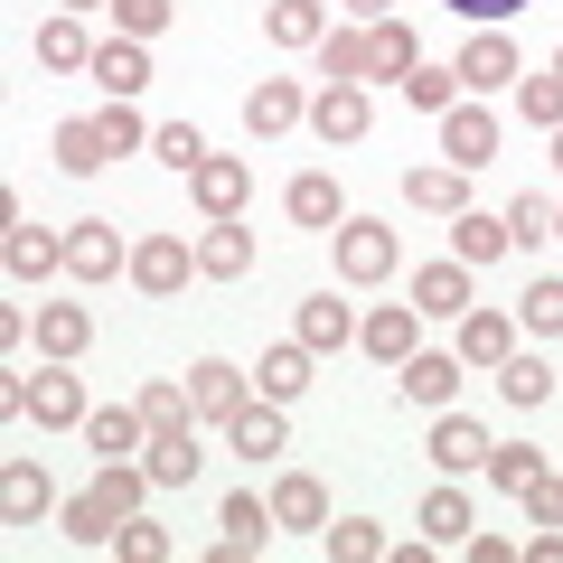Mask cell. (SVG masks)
<instances>
[{"mask_svg": "<svg viewBox=\"0 0 563 563\" xmlns=\"http://www.w3.org/2000/svg\"><path fill=\"white\" fill-rule=\"evenodd\" d=\"M141 488H151V470H141V461H103V479L66 498V536H76L85 554H95V544H113L122 517H141Z\"/></svg>", "mask_w": 563, "mask_h": 563, "instance_id": "cell-1", "label": "cell"}, {"mask_svg": "<svg viewBox=\"0 0 563 563\" xmlns=\"http://www.w3.org/2000/svg\"><path fill=\"white\" fill-rule=\"evenodd\" d=\"M395 263H404L395 225H376V217H339V273H347V282H395Z\"/></svg>", "mask_w": 563, "mask_h": 563, "instance_id": "cell-2", "label": "cell"}, {"mask_svg": "<svg viewBox=\"0 0 563 563\" xmlns=\"http://www.w3.org/2000/svg\"><path fill=\"white\" fill-rule=\"evenodd\" d=\"M20 413L38 422V432H57V422H85L95 404H85V385L66 376V357H57V366H38V376H20Z\"/></svg>", "mask_w": 563, "mask_h": 563, "instance_id": "cell-3", "label": "cell"}, {"mask_svg": "<svg viewBox=\"0 0 563 563\" xmlns=\"http://www.w3.org/2000/svg\"><path fill=\"white\" fill-rule=\"evenodd\" d=\"M66 273H76V282H113V273H132V244L113 235V217L66 225Z\"/></svg>", "mask_w": 563, "mask_h": 563, "instance_id": "cell-4", "label": "cell"}, {"mask_svg": "<svg viewBox=\"0 0 563 563\" xmlns=\"http://www.w3.org/2000/svg\"><path fill=\"white\" fill-rule=\"evenodd\" d=\"M442 161L451 169H488L498 161V113H488V103H451L442 113Z\"/></svg>", "mask_w": 563, "mask_h": 563, "instance_id": "cell-5", "label": "cell"}, {"mask_svg": "<svg viewBox=\"0 0 563 563\" xmlns=\"http://www.w3.org/2000/svg\"><path fill=\"white\" fill-rule=\"evenodd\" d=\"M310 132H320L329 151L366 141V132H376V103H366V85H320V103H310Z\"/></svg>", "mask_w": 563, "mask_h": 563, "instance_id": "cell-6", "label": "cell"}, {"mask_svg": "<svg viewBox=\"0 0 563 563\" xmlns=\"http://www.w3.org/2000/svg\"><path fill=\"white\" fill-rule=\"evenodd\" d=\"M188 395H198V422H235L244 404H254V376L225 366V357H198L188 366Z\"/></svg>", "mask_w": 563, "mask_h": 563, "instance_id": "cell-7", "label": "cell"}, {"mask_svg": "<svg viewBox=\"0 0 563 563\" xmlns=\"http://www.w3.org/2000/svg\"><path fill=\"white\" fill-rule=\"evenodd\" d=\"M141 470H151V488H188V479L207 470L198 422H179V432H151V442H141Z\"/></svg>", "mask_w": 563, "mask_h": 563, "instance_id": "cell-8", "label": "cell"}, {"mask_svg": "<svg viewBox=\"0 0 563 563\" xmlns=\"http://www.w3.org/2000/svg\"><path fill=\"white\" fill-rule=\"evenodd\" d=\"M188 273H198V244H188V235H141L132 244V282H141V291H179Z\"/></svg>", "mask_w": 563, "mask_h": 563, "instance_id": "cell-9", "label": "cell"}, {"mask_svg": "<svg viewBox=\"0 0 563 563\" xmlns=\"http://www.w3.org/2000/svg\"><path fill=\"white\" fill-rule=\"evenodd\" d=\"M488 451H498V442H488V422H470V413L442 404V422H432V461H442L451 479H470V470H488Z\"/></svg>", "mask_w": 563, "mask_h": 563, "instance_id": "cell-10", "label": "cell"}, {"mask_svg": "<svg viewBox=\"0 0 563 563\" xmlns=\"http://www.w3.org/2000/svg\"><path fill=\"white\" fill-rule=\"evenodd\" d=\"M188 188H198V207H207V217H244V198H254V169H244V161H225V151H207V161L188 169Z\"/></svg>", "mask_w": 563, "mask_h": 563, "instance_id": "cell-11", "label": "cell"}, {"mask_svg": "<svg viewBox=\"0 0 563 563\" xmlns=\"http://www.w3.org/2000/svg\"><path fill=\"white\" fill-rule=\"evenodd\" d=\"M395 376H404V404H422V413H442V404L461 395V357H442V347H413Z\"/></svg>", "mask_w": 563, "mask_h": 563, "instance_id": "cell-12", "label": "cell"}, {"mask_svg": "<svg viewBox=\"0 0 563 563\" xmlns=\"http://www.w3.org/2000/svg\"><path fill=\"white\" fill-rule=\"evenodd\" d=\"M301 113H310V103H301V85H291V76H263L254 95H244V132H254V141H282Z\"/></svg>", "mask_w": 563, "mask_h": 563, "instance_id": "cell-13", "label": "cell"}, {"mask_svg": "<svg viewBox=\"0 0 563 563\" xmlns=\"http://www.w3.org/2000/svg\"><path fill=\"white\" fill-rule=\"evenodd\" d=\"M461 85H470V95H498V85H517V38H507V29H479V38L461 47Z\"/></svg>", "mask_w": 563, "mask_h": 563, "instance_id": "cell-14", "label": "cell"}, {"mask_svg": "<svg viewBox=\"0 0 563 563\" xmlns=\"http://www.w3.org/2000/svg\"><path fill=\"white\" fill-rule=\"evenodd\" d=\"M507 357H517V320L507 310H461V366H488L498 376Z\"/></svg>", "mask_w": 563, "mask_h": 563, "instance_id": "cell-15", "label": "cell"}, {"mask_svg": "<svg viewBox=\"0 0 563 563\" xmlns=\"http://www.w3.org/2000/svg\"><path fill=\"white\" fill-rule=\"evenodd\" d=\"M413 310H422V320H461V310H470V263L461 254L422 263V273H413Z\"/></svg>", "mask_w": 563, "mask_h": 563, "instance_id": "cell-16", "label": "cell"}, {"mask_svg": "<svg viewBox=\"0 0 563 563\" xmlns=\"http://www.w3.org/2000/svg\"><path fill=\"white\" fill-rule=\"evenodd\" d=\"M225 442H235V461H273V451H291V422H282V404H244L235 422H225Z\"/></svg>", "mask_w": 563, "mask_h": 563, "instance_id": "cell-17", "label": "cell"}, {"mask_svg": "<svg viewBox=\"0 0 563 563\" xmlns=\"http://www.w3.org/2000/svg\"><path fill=\"white\" fill-rule=\"evenodd\" d=\"M282 207H291V225H320V235H339V217H347V198H339L329 169H301V179L282 188Z\"/></svg>", "mask_w": 563, "mask_h": 563, "instance_id": "cell-18", "label": "cell"}, {"mask_svg": "<svg viewBox=\"0 0 563 563\" xmlns=\"http://www.w3.org/2000/svg\"><path fill=\"white\" fill-rule=\"evenodd\" d=\"M413 320H422L413 301H385V310H366V320H357V347H366V357H385V366H404V357H413Z\"/></svg>", "mask_w": 563, "mask_h": 563, "instance_id": "cell-19", "label": "cell"}, {"mask_svg": "<svg viewBox=\"0 0 563 563\" xmlns=\"http://www.w3.org/2000/svg\"><path fill=\"white\" fill-rule=\"evenodd\" d=\"M47 507H57V488H47L38 461H10V470H0V517H10V526H38Z\"/></svg>", "mask_w": 563, "mask_h": 563, "instance_id": "cell-20", "label": "cell"}, {"mask_svg": "<svg viewBox=\"0 0 563 563\" xmlns=\"http://www.w3.org/2000/svg\"><path fill=\"white\" fill-rule=\"evenodd\" d=\"M451 254H461L470 273H479V263H498V254H517V244H507V217H488V207H461V217H451Z\"/></svg>", "mask_w": 563, "mask_h": 563, "instance_id": "cell-21", "label": "cell"}, {"mask_svg": "<svg viewBox=\"0 0 563 563\" xmlns=\"http://www.w3.org/2000/svg\"><path fill=\"white\" fill-rule=\"evenodd\" d=\"M217 526H225V544H217V554H263V536H273L282 517H273V507L254 498V488H235V498L217 507Z\"/></svg>", "mask_w": 563, "mask_h": 563, "instance_id": "cell-22", "label": "cell"}, {"mask_svg": "<svg viewBox=\"0 0 563 563\" xmlns=\"http://www.w3.org/2000/svg\"><path fill=\"white\" fill-rule=\"evenodd\" d=\"M95 85L132 103L141 85H151V47H141V38H103V47H95Z\"/></svg>", "mask_w": 563, "mask_h": 563, "instance_id": "cell-23", "label": "cell"}, {"mask_svg": "<svg viewBox=\"0 0 563 563\" xmlns=\"http://www.w3.org/2000/svg\"><path fill=\"white\" fill-rule=\"evenodd\" d=\"M198 273H217V282L254 273V235H244L235 217H207V235H198Z\"/></svg>", "mask_w": 563, "mask_h": 563, "instance_id": "cell-24", "label": "cell"}, {"mask_svg": "<svg viewBox=\"0 0 563 563\" xmlns=\"http://www.w3.org/2000/svg\"><path fill=\"white\" fill-rule=\"evenodd\" d=\"M470 526H479V507H470L461 488H432V498H422V544L461 554V544H470Z\"/></svg>", "mask_w": 563, "mask_h": 563, "instance_id": "cell-25", "label": "cell"}, {"mask_svg": "<svg viewBox=\"0 0 563 563\" xmlns=\"http://www.w3.org/2000/svg\"><path fill=\"white\" fill-rule=\"evenodd\" d=\"M404 198H413L422 217H461V207H470V169L432 161V169H413V179H404Z\"/></svg>", "mask_w": 563, "mask_h": 563, "instance_id": "cell-26", "label": "cell"}, {"mask_svg": "<svg viewBox=\"0 0 563 563\" xmlns=\"http://www.w3.org/2000/svg\"><path fill=\"white\" fill-rule=\"evenodd\" d=\"M273 517L291 526V536H320V526H329V488L310 479V470H291V479L273 488Z\"/></svg>", "mask_w": 563, "mask_h": 563, "instance_id": "cell-27", "label": "cell"}, {"mask_svg": "<svg viewBox=\"0 0 563 563\" xmlns=\"http://www.w3.org/2000/svg\"><path fill=\"white\" fill-rule=\"evenodd\" d=\"M413 66H422V47H413V29H404V20H376V29H366V76L404 85Z\"/></svg>", "mask_w": 563, "mask_h": 563, "instance_id": "cell-28", "label": "cell"}, {"mask_svg": "<svg viewBox=\"0 0 563 563\" xmlns=\"http://www.w3.org/2000/svg\"><path fill=\"white\" fill-rule=\"evenodd\" d=\"M0 254H10V273H20V282H47V273L66 263V235H47V225H29V217H20Z\"/></svg>", "mask_w": 563, "mask_h": 563, "instance_id": "cell-29", "label": "cell"}, {"mask_svg": "<svg viewBox=\"0 0 563 563\" xmlns=\"http://www.w3.org/2000/svg\"><path fill=\"white\" fill-rule=\"evenodd\" d=\"M347 339H357V310H347L339 291L301 301V347H310V357H329V347H347Z\"/></svg>", "mask_w": 563, "mask_h": 563, "instance_id": "cell-30", "label": "cell"}, {"mask_svg": "<svg viewBox=\"0 0 563 563\" xmlns=\"http://www.w3.org/2000/svg\"><path fill=\"white\" fill-rule=\"evenodd\" d=\"M85 339H95V310L85 301H38V347L47 357H85Z\"/></svg>", "mask_w": 563, "mask_h": 563, "instance_id": "cell-31", "label": "cell"}, {"mask_svg": "<svg viewBox=\"0 0 563 563\" xmlns=\"http://www.w3.org/2000/svg\"><path fill=\"white\" fill-rule=\"evenodd\" d=\"M263 38H273V47H320L329 38V10H320V0H273V10H263Z\"/></svg>", "mask_w": 563, "mask_h": 563, "instance_id": "cell-32", "label": "cell"}, {"mask_svg": "<svg viewBox=\"0 0 563 563\" xmlns=\"http://www.w3.org/2000/svg\"><path fill=\"white\" fill-rule=\"evenodd\" d=\"M85 442H95L103 461H122V451L151 442V422H141V404H103V413H85Z\"/></svg>", "mask_w": 563, "mask_h": 563, "instance_id": "cell-33", "label": "cell"}, {"mask_svg": "<svg viewBox=\"0 0 563 563\" xmlns=\"http://www.w3.org/2000/svg\"><path fill=\"white\" fill-rule=\"evenodd\" d=\"M103 161H113V141H103V113H95V122H57V169H66V179H95Z\"/></svg>", "mask_w": 563, "mask_h": 563, "instance_id": "cell-34", "label": "cell"}, {"mask_svg": "<svg viewBox=\"0 0 563 563\" xmlns=\"http://www.w3.org/2000/svg\"><path fill=\"white\" fill-rule=\"evenodd\" d=\"M254 385L273 404H291V395H310V347L291 339V347H263V366H254Z\"/></svg>", "mask_w": 563, "mask_h": 563, "instance_id": "cell-35", "label": "cell"}, {"mask_svg": "<svg viewBox=\"0 0 563 563\" xmlns=\"http://www.w3.org/2000/svg\"><path fill=\"white\" fill-rule=\"evenodd\" d=\"M498 395L517 404V413H536V404H554V366H544V357H526V347H517V357L498 366Z\"/></svg>", "mask_w": 563, "mask_h": 563, "instance_id": "cell-36", "label": "cell"}, {"mask_svg": "<svg viewBox=\"0 0 563 563\" xmlns=\"http://www.w3.org/2000/svg\"><path fill=\"white\" fill-rule=\"evenodd\" d=\"M320 544H329V554H339V563H376V554H395L376 517H339V526H320Z\"/></svg>", "mask_w": 563, "mask_h": 563, "instance_id": "cell-37", "label": "cell"}, {"mask_svg": "<svg viewBox=\"0 0 563 563\" xmlns=\"http://www.w3.org/2000/svg\"><path fill=\"white\" fill-rule=\"evenodd\" d=\"M38 66H57V76H66V66H95V38H85V20H76V10L38 29Z\"/></svg>", "mask_w": 563, "mask_h": 563, "instance_id": "cell-38", "label": "cell"}, {"mask_svg": "<svg viewBox=\"0 0 563 563\" xmlns=\"http://www.w3.org/2000/svg\"><path fill=\"white\" fill-rule=\"evenodd\" d=\"M141 422H151V432H179V422H198V395H188L179 376H161V385H141Z\"/></svg>", "mask_w": 563, "mask_h": 563, "instance_id": "cell-39", "label": "cell"}, {"mask_svg": "<svg viewBox=\"0 0 563 563\" xmlns=\"http://www.w3.org/2000/svg\"><path fill=\"white\" fill-rule=\"evenodd\" d=\"M536 479H544V451L536 442H498V451H488V488H517V498H526Z\"/></svg>", "mask_w": 563, "mask_h": 563, "instance_id": "cell-40", "label": "cell"}, {"mask_svg": "<svg viewBox=\"0 0 563 563\" xmlns=\"http://www.w3.org/2000/svg\"><path fill=\"white\" fill-rule=\"evenodd\" d=\"M320 76L329 85H366V29H329L320 38Z\"/></svg>", "mask_w": 563, "mask_h": 563, "instance_id": "cell-41", "label": "cell"}, {"mask_svg": "<svg viewBox=\"0 0 563 563\" xmlns=\"http://www.w3.org/2000/svg\"><path fill=\"white\" fill-rule=\"evenodd\" d=\"M404 103H413V113H451V103H461V66H413V76H404Z\"/></svg>", "mask_w": 563, "mask_h": 563, "instance_id": "cell-42", "label": "cell"}, {"mask_svg": "<svg viewBox=\"0 0 563 563\" xmlns=\"http://www.w3.org/2000/svg\"><path fill=\"white\" fill-rule=\"evenodd\" d=\"M517 329H526V339H563V282H536V291H526Z\"/></svg>", "mask_w": 563, "mask_h": 563, "instance_id": "cell-43", "label": "cell"}, {"mask_svg": "<svg viewBox=\"0 0 563 563\" xmlns=\"http://www.w3.org/2000/svg\"><path fill=\"white\" fill-rule=\"evenodd\" d=\"M113 554H122V563H169V526H151V517H122Z\"/></svg>", "mask_w": 563, "mask_h": 563, "instance_id": "cell-44", "label": "cell"}, {"mask_svg": "<svg viewBox=\"0 0 563 563\" xmlns=\"http://www.w3.org/2000/svg\"><path fill=\"white\" fill-rule=\"evenodd\" d=\"M517 113L554 132V122H563V76H517Z\"/></svg>", "mask_w": 563, "mask_h": 563, "instance_id": "cell-45", "label": "cell"}, {"mask_svg": "<svg viewBox=\"0 0 563 563\" xmlns=\"http://www.w3.org/2000/svg\"><path fill=\"white\" fill-rule=\"evenodd\" d=\"M151 151H161L169 169H198V161H207V132H198V122H161V132H151Z\"/></svg>", "mask_w": 563, "mask_h": 563, "instance_id": "cell-46", "label": "cell"}, {"mask_svg": "<svg viewBox=\"0 0 563 563\" xmlns=\"http://www.w3.org/2000/svg\"><path fill=\"white\" fill-rule=\"evenodd\" d=\"M554 235V198H507V244H544Z\"/></svg>", "mask_w": 563, "mask_h": 563, "instance_id": "cell-47", "label": "cell"}, {"mask_svg": "<svg viewBox=\"0 0 563 563\" xmlns=\"http://www.w3.org/2000/svg\"><path fill=\"white\" fill-rule=\"evenodd\" d=\"M169 0H113V38H161Z\"/></svg>", "mask_w": 563, "mask_h": 563, "instance_id": "cell-48", "label": "cell"}, {"mask_svg": "<svg viewBox=\"0 0 563 563\" xmlns=\"http://www.w3.org/2000/svg\"><path fill=\"white\" fill-rule=\"evenodd\" d=\"M103 141H113V151H141V141H151V122H141L132 103L113 95V103H103Z\"/></svg>", "mask_w": 563, "mask_h": 563, "instance_id": "cell-49", "label": "cell"}, {"mask_svg": "<svg viewBox=\"0 0 563 563\" xmlns=\"http://www.w3.org/2000/svg\"><path fill=\"white\" fill-rule=\"evenodd\" d=\"M526 517H536V526H563V479H536V488H526Z\"/></svg>", "mask_w": 563, "mask_h": 563, "instance_id": "cell-50", "label": "cell"}, {"mask_svg": "<svg viewBox=\"0 0 563 563\" xmlns=\"http://www.w3.org/2000/svg\"><path fill=\"white\" fill-rule=\"evenodd\" d=\"M461 554H470V563H517V544H507V536H479V526H470Z\"/></svg>", "mask_w": 563, "mask_h": 563, "instance_id": "cell-51", "label": "cell"}, {"mask_svg": "<svg viewBox=\"0 0 563 563\" xmlns=\"http://www.w3.org/2000/svg\"><path fill=\"white\" fill-rule=\"evenodd\" d=\"M451 10H461V20H488V29H498V20H517L526 0H451Z\"/></svg>", "mask_w": 563, "mask_h": 563, "instance_id": "cell-52", "label": "cell"}, {"mask_svg": "<svg viewBox=\"0 0 563 563\" xmlns=\"http://www.w3.org/2000/svg\"><path fill=\"white\" fill-rule=\"evenodd\" d=\"M526 563H563V526H536L526 536Z\"/></svg>", "mask_w": 563, "mask_h": 563, "instance_id": "cell-53", "label": "cell"}, {"mask_svg": "<svg viewBox=\"0 0 563 563\" xmlns=\"http://www.w3.org/2000/svg\"><path fill=\"white\" fill-rule=\"evenodd\" d=\"M347 20H357V29H376V20H395V0H347Z\"/></svg>", "mask_w": 563, "mask_h": 563, "instance_id": "cell-54", "label": "cell"}, {"mask_svg": "<svg viewBox=\"0 0 563 563\" xmlns=\"http://www.w3.org/2000/svg\"><path fill=\"white\" fill-rule=\"evenodd\" d=\"M66 10H76V20H85V10H113V0H66Z\"/></svg>", "mask_w": 563, "mask_h": 563, "instance_id": "cell-55", "label": "cell"}, {"mask_svg": "<svg viewBox=\"0 0 563 563\" xmlns=\"http://www.w3.org/2000/svg\"><path fill=\"white\" fill-rule=\"evenodd\" d=\"M554 169H563V122H554Z\"/></svg>", "mask_w": 563, "mask_h": 563, "instance_id": "cell-56", "label": "cell"}, {"mask_svg": "<svg viewBox=\"0 0 563 563\" xmlns=\"http://www.w3.org/2000/svg\"><path fill=\"white\" fill-rule=\"evenodd\" d=\"M554 76H563V47H554Z\"/></svg>", "mask_w": 563, "mask_h": 563, "instance_id": "cell-57", "label": "cell"}, {"mask_svg": "<svg viewBox=\"0 0 563 563\" xmlns=\"http://www.w3.org/2000/svg\"><path fill=\"white\" fill-rule=\"evenodd\" d=\"M554 235H563V207H554Z\"/></svg>", "mask_w": 563, "mask_h": 563, "instance_id": "cell-58", "label": "cell"}]
</instances>
